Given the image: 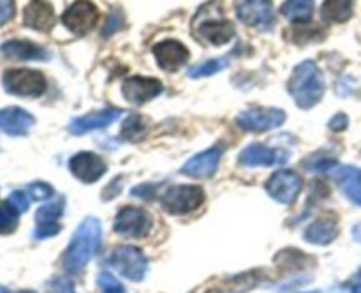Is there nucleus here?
I'll return each instance as SVG.
<instances>
[{
    "mask_svg": "<svg viewBox=\"0 0 361 293\" xmlns=\"http://www.w3.org/2000/svg\"><path fill=\"white\" fill-rule=\"evenodd\" d=\"M0 52L14 60H49L48 49L32 41H21V39L6 41L0 46Z\"/></svg>",
    "mask_w": 361,
    "mask_h": 293,
    "instance_id": "nucleus-23",
    "label": "nucleus"
},
{
    "mask_svg": "<svg viewBox=\"0 0 361 293\" xmlns=\"http://www.w3.org/2000/svg\"><path fill=\"white\" fill-rule=\"evenodd\" d=\"M353 237H355L356 242L361 244V222H360V225H356L355 228H353Z\"/></svg>",
    "mask_w": 361,
    "mask_h": 293,
    "instance_id": "nucleus-36",
    "label": "nucleus"
},
{
    "mask_svg": "<svg viewBox=\"0 0 361 293\" xmlns=\"http://www.w3.org/2000/svg\"><path fill=\"white\" fill-rule=\"evenodd\" d=\"M0 293H13V292H9V289H7V288L0 286ZM16 293H35V292H16Z\"/></svg>",
    "mask_w": 361,
    "mask_h": 293,
    "instance_id": "nucleus-37",
    "label": "nucleus"
},
{
    "mask_svg": "<svg viewBox=\"0 0 361 293\" xmlns=\"http://www.w3.org/2000/svg\"><path fill=\"white\" fill-rule=\"evenodd\" d=\"M97 285H99V289H101L102 293H126L122 282H120L115 275L109 274V272H106V270H102L101 274H99Z\"/></svg>",
    "mask_w": 361,
    "mask_h": 293,
    "instance_id": "nucleus-29",
    "label": "nucleus"
},
{
    "mask_svg": "<svg viewBox=\"0 0 361 293\" xmlns=\"http://www.w3.org/2000/svg\"><path fill=\"white\" fill-rule=\"evenodd\" d=\"M101 221L95 217H87L74 232L66 254H63V267L69 274H80L88 261L95 256L101 246Z\"/></svg>",
    "mask_w": 361,
    "mask_h": 293,
    "instance_id": "nucleus-1",
    "label": "nucleus"
},
{
    "mask_svg": "<svg viewBox=\"0 0 361 293\" xmlns=\"http://www.w3.org/2000/svg\"><path fill=\"white\" fill-rule=\"evenodd\" d=\"M286 120V113L277 108H252L245 109L236 116V122L242 129L254 131V133H261V131L274 129L279 127Z\"/></svg>",
    "mask_w": 361,
    "mask_h": 293,
    "instance_id": "nucleus-12",
    "label": "nucleus"
},
{
    "mask_svg": "<svg viewBox=\"0 0 361 293\" xmlns=\"http://www.w3.org/2000/svg\"><path fill=\"white\" fill-rule=\"evenodd\" d=\"M122 92L129 102H133V104H143V102L150 101V99L157 97L161 94L162 83L159 80H154V78L133 76L123 81Z\"/></svg>",
    "mask_w": 361,
    "mask_h": 293,
    "instance_id": "nucleus-16",
    "label": "nucleus"
},
{
    "mask_svg": "<svg viewBox=\"0 0 361 293\" xmlns=\"http://www.w3.org/2000/svg\"><path fill=\"white\" fill-rule=\"evenodd\" d=\"M228 66V59H214V60H208V62L200 64V66L192 67L189 71V76L190 78H203V76H210V74L219 73L221 69Z\"/></svg>",
    "mask_w": 361,
    "mask_h": 293,
    "instance_id": "nucleus-27",
    "label": "nucleus"
},
{
    "mask_svg": "<svg viewBox=\"0 0 361 293\" xmlns=\"http://www.w3.org/2000/svg\"><path fill=\"white\" fill-rule=\"evenodd\" d=\"M152 52H154L159 66L164 71H171V73L173 71H178L189 60V49L182 42L175 41V39L157 42Z\"/></svg>",
    "mask_w": 361,
    "mask_h": 293,
    "instance_id": "nucleus-15",
    "label": "nucleus"
},
{
    "mask_svg": "<svg viewBox=\"0 0 361 293\" xmlns=\"http://www.w3.org/2000/svg\"><path fill=\"white\" fill-rule=\"evenodd\" d=\"M25 191H27L28 196H30L32 200H46V198L53 196L51 186H48V184H44V182L30 184V186H28Z\"/></svg>",
    "mask_w": 361,
    "mask_h": 293,
    "instance_id": "nucleus-31",
    "label": "nucleus"
},
{
    "mask_svg": "<svg viewBox=\"0 0 361 293\" xmlns=\"http://www.w3.org/2000/svg\"><path fill=\"white\" fill-rule=\"evenodd\" d=\"M310 293H317V292H310Z\"/></svg>",
    "mask_w": 361,
    "mask_h": 293,
    "instance_id": "nucleus-38",
    "label": "nucleus"
},
{
    "mask_svg": "<svg viewBox=\"0 0 361 293\" xmlns=\"http://www.w3.org/2000/svg\"><path fill=\"white\" fill-rule=\"evenodd\" d=\"M2 81L9 94L23 97H39L46 90V78L34 69H9Z\"/></svg>",
    "mask_w": 361,
    "mask_h": 293,
    "instance_id": "nucleus-5",
    "label": "nucleus"
},
{
    "mask_svg": "<svg viewBox=\"0 0 361 293\" xmlns=\"http://www.w3.org/2000/svg\"><path fill=\"white\" fill-rule=\"evenodd\" d=\"M62 20L63 23H66V27L69 28V30H73L74 34H88V32L97 25L99 9L95 4L90 2V0H76V2L63 13Z\"/></svg>",
    "mask_w": 361,
    "mask_h": 293,
    "instance_id": "nucleus-9",
    "label": "nucleus"
},
{
    "mask_svg": "<svg viewBox=\"0 0 361 293\" xmlns=\"http://www.w3.org/2000/svg\"><path fill=\"white\" fill-rule=\"evenodd\" d=\"M204 191L197 186H173L164 191L161 205L169 214H189L203 205Z\"/></svg>",
    "mask_w": 361,
    "mask_h": 293,
    "instance_id": "nucleus-4",
    "label": "nucleus"
},
{
    "mask_svg": "<svg viewBox=\"0 0 361 293\" xmlns=\"http://www.w3.org/2000/svg\"><path fill=\"white\" fill-rule=\"evenodd\" d=\"M18 214H20V212H18L9 201L0 203V233H2V235H9V233H13L14 229H16Z\"/></svg>",
    "mask_w": 361,
    "mask_h": 293,
    "instance_id": "nucleus-26",
    "label": "nucleus"
},
{
    "mask_svg": "<svg viewBox=\"0 0 361 293\" xmlns=\"http://www.w3.org/2000/svg\"><path fill=\"white\" fill-rule=\"evenodd\" d=\"M122 112L116 108L113 109H101V112H90L83 116H78L73 122L69 124V131L73 134H85L90 133V131L102 129V127H108L109 124L116 122L120 119Z\"/></svg>",
    "mask_w": 361,
    "mask_h": 293,
    "instance_id": "nucleus-19",
    "label": "nucleus"
},
{
    "mask_svg": "<svg viewBox=\"0 0 361 293\" xmlns=\"http://www.w3.org/2000/svg\"><path fill=\"white\" fill-rule=\"evenodd\" d=\"M152 225V215L143 208H122L115 217V232L127 239H143L150 233Z\"/></svg>",
    "mask_w": 361,
    "mask_h": 293,
    "instance_id": "nucleus-7",
    "label": "nucleus"
},
{
    "mask_svg": "<svg viewBox=\"0 0 361 293\" xmlns=\"http://www.w3.org/2000/svg\"><path fill=\"white\" fill-rule=\"evenodd\" d=\"M236 14L249 27L271 28L275 23V11L271 0H240Z\"/></svg>",
    "mask_w": 361,
    "mask_h": 293,
    "instance_id": "nucleus-10",
    "label": "nucleus"
},
{
    "mask_svg": "<svg viewBox=\"0 0 361 293\" xmlns=\"http://www.w3.org/2000/svg\"><path fill=\"white\" fill-rule=\"evenodd\" d=\"M66 208V198L56 196L46 205H42L35 214V229H34V239H49V237L56 235L60 232V217Z\"/></svg>",
    "mask_w": 361,
    "mask_h": 293,
    "instance_id": "nucleus-11",
    "label": "nucleus"
},
{
    "mask_svg": "<svg viewBox=\"0 0 361 293\" xmlns=\"http://www.w3.org/2000/svg\"><path fill=\"white\" fill-rule=\"evenodd\" d=\"M109 265L130 281H141L147 274L148 261L137 247L120 246L109 256Z\"/></svg>",
    "mask_w": 361,
    "mask_h": 293,
    "instance_id": "nucleus-6",
    "label": "nucleus"
},
{
    "mask_svg": "<svg viewBox=\"0 0 361 293\" xmlns=\"http://www.w3.org/2000/svg\"><path fill=\"white\" fill-rule=\"evenodd\" d=\"M328 175L338 184V187L344 191V194L353 203L361 207V172H358L355 166H344L337 162L328 172Z\"/></svg>",
    "mask_w": 361,
    "mask_h": 293,
    "instance_id": "nucleus-18",
    "label": "nucleus"
},
{
    "mask_svg": "<svg viewBox=\"0 0 361 293\" xmlns=\"http://www.w3.org/2000/svg\"><path fill=\"white\" fill-rule=\"evenodd\" d=\"M221 147L208 148V150L201 152V154L194 155L189 161L183 165L182 173L192 177V179H208L217 172L219 161H221Z\"/></svg>",
    "mask_w": 361,
    "mask_h": 293,
    "instance_id": "nucleus-17",
    "label": "nucleus"
},
{
    "mask_svg": "<svg viewBox=\"0 0 361 293\" xmlns=\"http://www.w3.org/2000/svg\"><path fill=\"white\" fill-rule=\"evenodd\" d=\"M194 34L204 42L212 44H226L235 37V27L226 20L221 2L207 4L194 18Z\"/></svg>",
    "mask_w": 361,
    "mask_h": 293,
    "instance_id": "nucleus-3",
    "label": "nucleus"
},
{
    "mask_svg": "<svg viewBox=\"0 0 361 293\" xmlns=\"http://www.w3.org/2000/svg\"><path fill=\"white\" fill-rule=\"evenodd\" d=\"M289 92L296 104L309 109L321 101L324 94V78L312 60H305L295 67L289 80Z\"/></svg>",
    "mask_w": 361,
    "mask_h": 293,
    "instance_id": "nucleus-2",
    "label": "nucleus"
},
{
    "mask_svg": "<svg viewBox=\"0 0 361 293\" xmlns=\"http://www.w3.org/2000/svg\"><path fill=\"white\" fill-rule=\"evenodd\" d=\"M281 11L288 20L296 21V23L307 21L312 16L314 0H288Z\"/></svg>",
    "mask_w": 361,
    "mask_h": 293,
    "instance_id": "nucleus-25",
    "label": "nucleus"
},
{
    "mask_svg": "<svg viewBox=\"0 0 361 293\" xmlns=\"http://www.w3.org/2000/svg\"><path fill=\"white\" fill-rule=\"evenodd\" d=\"M14 16V0H0V27Z\"/></svg>",
    "mask_w": 361,
    "mask_h": 293,
    "instance_id": "nucleus-34",
    "label": "nucleus"
},
{
    "mask_svg": "<svg viewBox=\"0 0 361 293\" xmlns=\"http://www.w3.org/2000/svg\"><path fill=\"white\" fill-rule=\"evenodd\" d=\"M30 200L27 191H14L9 196V203L16 208L18 212H27L28 207H30Z\"/></svg>",
    "mask_w": 361,
    "mask_h": 293,
    "instance_id": "nucleus-32",
    "label": "nucleus"
},
{
    "mask_svg": "<svg viewBox=\"0 0 361 293\" xmlns=\"http://www.w3.org/2000/svg\"><path fill=\"white\" fill-rule=\"evenodd\" d=\"M35 119L21 108H6L0 112V129L11 136H23L34 127Z\"/></svg>",
    "mask_w": 361,
    "mask_h": 293,
    "instance_id": "nucleus-21",
    "label": "nucleus"
},
{
    "mask_svg": "<svg viewBox=\"0 0 361 293\" xmlns=\"http://www.w3.org/2000/svg\"><path fill=\"white\" fill-rule=\"evenodd\" d=\"M145 129H147V126H145V120L141 119V116L133 115L127 119L126 124H123L122 133L127 140L136 141V140H140V138H143Z\"/></svg>",
    "mask_w": 361,
    "mask_h": 293,
    "instance_id": "nucleus-28",
    "label": "nucleus"
},
{
    "mask_svg": "<svg viewBox=\"0 0 361 293\" xmlns=\"http://www.w3.org/2000/svg\"><path fill=\"white\" fill-rule=\"evenodd\" d=\"M355 0H324L321 6V16L328 23H344L353 16Z\"/></svg>",
    "mask_w": 361,
    "mask_h": 293,
    "instance_id": "nucleus-24",
    "label": "nucleus"
},
{
    "mask_svg": "<svg viewBox=\"0 0 361 293\" xmlns=\"http://www.w3.org/2000/svg\"><path fill=\"white\" fill-rule=\"evenodd\" d=\"M338 235V225L337 217L334 214H324L319 219L312 222L309 228L305 229V240L310 244H317V246H326V244L334 242Z\"/></svg>",
    "mask_w": 361,
    "mask_h": 293,
    "instance_id": "nucleus-22",
    "label": "nucleus"
},
{
    "mask_svg": "<svg viewBox=\"0 0 361 293\" xmlns=\"http://www.w3.org/2000/svg\"><path fill=\"white\" fill-rule=\"evenodd\" d=\"M46 293H76L74 285L67 277H55L46 286Z\"/></svg>",
    "mask_w": 361,
    "mask_h": 293,
    "instance_id": "nucleus-30",
    "label": "nucleus"
},
{
    "mask_svg": "<svg viewBox=\"0 0 361 293\" xmlns=\"http://www.w3.org/2000/svg\"><path fill=\"white\" fill-rule=\"evenodd\" d=\"M23 21L34 30L48 32L55 25V11L48 0H30L25 7Z\"/></svg>",
    "mask_w": 361,
    "mask_h": 293,
    "instance_id": "nucleus-20",
    "label": "nucleus"
},
{
    "mask_svg": "<svg viewBox=\"0 0 361 293\" xmlns=\"http://www.w3.org/2000/svg\"><path fill=\"white\" fill-rule=\"evenodd\" d=\"M122 25H123V16H122V14H120V11H113V13L109 14L108 21H106L104 30H102V34H104V35L113 34V32L118 30V28L122 27Z\"/></svg>",
    "mask_w": 361,
    "mask_h": 293,
    "instance_id": "nucleus-33",
    "label": "nucleus"
},
{
    "mask_svg": "<svg viewBox=\"0 0 361 293\" xmlns=\"http://www.w3.org/2000/svg\"><path fill=\"white\" fill-rule=\"evenodd\" d=\"M303 187L302 177L291 169H281V172L274 173L271 179L267 182V191L274 200L281 201V203L289 205L298 198L300 191Z\"/></svg>",
    "mask_w": 361,
    "mask_h": 293,
    "instance_id": "nucleus-8",
    "label": "nucleus"
},
{
    "mask_svg": "<svg viewBox=\"0 0 361 293\" xmlns=\"http://www.w3.org/2000/svg\"><path fill=\"white\" fill-rule=\"evenodd\" d=\"M69 168L71 172L74 173V177H78L81 182L92 184L104 175L106 162L102 161L97 154H92V152H80V154L71 157Z\"/></svg>",
    "mask_w": 361,
    "mask_h": 293,
    "instance_id": "nucleus-14",
    "label": "nucleus"
},
{
    "mask_svg": "<svg viewBox=\"0 0 361 293\" xmlns=\"http://www.w3.org/2000/svg\"><path fill=\"white\" fill-rule=\"evenodd\" d=\"M289 159V155L282 150H274V148L267 147L261 143H252L247 148H243L240 154L238 162L247 168H254V166H281Z\"/></svg>",
    "mask_w": 361,
    "mask_h": 293,
    "instance_id": "nucleus-13",
    "label": "nucleus"
},
{
    "mask_svg": "<svg viewBox=\"0 0 361 293\" xmlns=\"http://www.w3.org/2000/svg\"><path fill=\"white\" fill-rule=\"evenodd\" d=\"M348 116L345 115H342V113H338L337 116H334V120H331L330 122V127L334 131H342V129H345V127H348Z\"/></svg>",
    "mask_w": 361,
    "mask_h": 293,
    "instance_id": "nucleus-35",
    "label": "nucleus"
}]
</instances>
